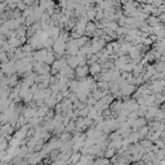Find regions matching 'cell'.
Instances as JSON below:
<instances>
[{"instance_id": "cell-3", "label": "cell", "mask_w": 165, "mask_h": 165, "mask_svg": "<svg viewBox=\"0 0 165 165\" xmlns=\"http://www.w3.org/2000/svg\"><path fill=\"white\" fill-rule=\"evenodd\" d=\"M148 131H150V128H148V125H147V124L137 129V133H138V135H139V139L146 138V135L148 134Z\"/></svg>"}, {"instance_id": "cell-7", "label": "cell", "mask_w": 165, "mask_h": 165, "mask_svg": "<svg viewBox=\"0 0 165 165\" xmlns=\"http://www.w3.org/2000/svg\"><path fill=\"white\" fill-rule=\"evenodd\" d=\"M22 1H23V4H26L28 7V5H32L34 0H22Z\"/></svg>"}, {"instance_id": "cell-1", "label": "cell", "mask_w": 165, "mask_h": 165, "mask_svg": "<svg viewBox=\"0 0 165 165\" xmlns=\"http://www.w3.org/2000/svg\"><path fill=\"white\" fill-rule=\"evenodd\" d=\"M88 74H89V66H88V64L77 66L76 68H75V76H77L79 79L88 76Z\"/></svg>"}, {"instance_id": "cell-6", "label": "cell", "mask_w": 165, "mask_h": 165, "mask_svg": "<svg viewBox=\"0 0 165 165\" xmlns=\"http://www.w3.org/2000/svg\"><path fill=\"white\" fill-rule=\"evenodd\" d=\"M115 154H116V150L111 148V147H107V151L105 152V155H103V156H106V157H112Z\"/></svg>"}, {"instance_id": "cell-2", "label": "cell", "mask_w": 165, "mask_h": 165, "mask_svg": "<svg viewBox=\"0 0 165 165\" xmlns=\"http://www.w3.org/2000/svg\"><path fill=\"white\" fill-rule=\"evenodd\" d=\"M89 66V74L90 75H95V74H99L102 71V66H101L99 62H93V63L88 64Z\"/></svg>"}, {"instance_id": "cell-5", "label": "cell", "mask_w": 165, "mask_h": 165, "mask_svg": "<svg viewBox=\"0 0 165 165\" xmlns=\"http://www.w3.org/2000/svg\"><path fill=\"white\" fill-rule=\"evenodd\" d=\"M80 156H81V152L75 151L74 154H72V156L67 160V162H77V161H79V159H80Z\"/></svg>"}, {"instance_id": "cell-4", "label": "cell", "mask_w": 165, "mask_h": 165, "mask_svg": "<svg viewBox=\"0 0 165 165\" xmlns=\"http://www.w3.org/2000/svg\"><path fill=\"white\" fill-rule=\"evenodd\" d=\"M7 41L9 43V45H10V46H14V48H19L21 45H23L22 41H21L18 38H15V36H13V38H9Z\"/></svg>"}]
</instances>
